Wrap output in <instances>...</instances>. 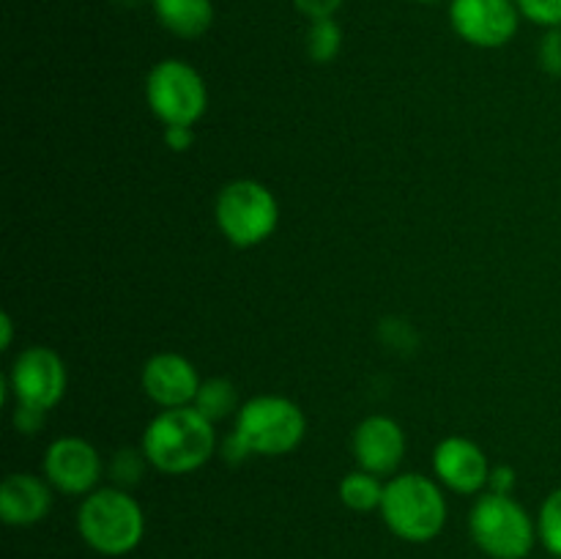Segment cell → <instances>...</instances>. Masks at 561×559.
Listing matches in <instances>:
<instances>
[{
  "label": "cell",
  "mask_w": 561,
  "mask_h": 559,
  "mask_svg": "<svg viewBox=\"0 0 561 559\" xmlns=\"http://www.w3.org/2000/svg\"><path fill=\"white\" fill-rule=\"evenodd\" d=\"M140 449L146 453L148 464L162 475H192L217 455V425L206 420L195 406L162 409L142 431Z\"/></svg>",
  "instance_id": "6da1fadb"
},
{
  "label": "cell",
  "mask_w": 561,
  "mask_h": 559,
  "mask_svg": "<svg viewBox=\"0 0 561 559\" xmlns=\"http://www.w3.org/2000/svg\"><path fill=\"white\" fill-rule=\"evenodd\" d=\"M378 513L394 537L420 546V543L436 540L447 526V493L436 477L420 475V471H398L387 480Z\"/></svg>",
  "instance_id": "7a4b0ae2"
},
{
  "label": "cell",
  "mask_w": 561,
  "mask_h": 559,
  "mask_svg": "<svg viewBox=\"0 0 561 559\" xmlns=\"http://www.w3.org/2000/svg\"><path fill=\"white\" fill-rule=\"evenodd\" d=\"M77 532L91 551L102 557H126L146 537V513L131 491L104 486L82 497L77 507Z\"/></svg>",
  "instance_id": "3957f363"
},
{
  "label": "cell",
  "mask_w": 561,
  "mask_h": 559,
  "mask_svg": "<svg viewBox=\"0 0 561 559\" xmlns=\"http://www.w3.org/2000/svg\"><path fill=\"white\" fill-rule=\"evenodd\" d=\"M469 535L491 559H526L540 543L537 518L513 493L485 491L469 510Z\"/></svg>",
  "instance_id": "277c9868"
},
{
  "label": "cell",
  "mask_w": 561,
  "mask_h": 559,
  "mask_svg": "<svg viewBox=\"0 0 561 559\" xmlns=\"http://www.w3.org/2000/svg\"><path fill=\"white\" fill-rule=\"evenodd\" d=\"M233 433L252 455L279 458L301 447L307 436V414L285 395H255L244 400L233 417Z\"/></svg>",
  "instance_id": "5b68a950"
},
{
  "label": "cell",
  "mask_w": 561,
  "mask_h": 559,
  "mask_svg": "<svg viewBox=\"0 0 561 559\" xmlns=\"http://www.w3.org/2000/svg\"><path fill=\"white\" fill-rule=\"evenodd\" d=\"M214 219L230 244L250 250L274 236L279 225V201L263 181L236 179L219 190Z\"/></svg>",
  "instance_id": "8992f818"
},
{
  "label": "cell",
  "mask_w": 561,
  "mask_h": 559,
  "mask_svg": "<svg viewBox=\"0 0 561 559\" xmlns=\"http://www.w3.org/2000/svg\"><path fill=\"white\" fill-rule=\"evenodd\" d=\"M146 104L164 126H195L208 110L201 71L181 58H164L146 77Z\"/></svg>",
  "instance_id": "52a82bcc"
},
{
  "label": "cell",
  "mask_w": 561,
  "mask_h": 559,
  "mask_svg": "<svg viewBox=\"0 0 561 559\" xmlns=\"http://www.w3.org/2000/svg\"><path fill=\"white\" fill-rule=\"evenodd\" d=\"M3 400L14 398V406H33L49 411L64 400L69 370L64 356L49 345H27L11 362L5 373Z\"/></svg>",
  "instance_id": "ba28073f"
},
{
  "label": "cell",
  "mask_w": 561,
  "mask_h": 559,
  "mask_svg": "<svg viewBox=\"0 0 561 559\" xmlns=\"http://www.w3.org/2000/svg\"><path fill=\"white\" fill-rule=\"evenodd\" d=\"M520 20L515 0H449V25L471 47H504L515 38Z\"/></svg>",
  "instance_id": "9c48e42d"
},
{
  "label": "cell",
  "mask_w": 561,
  "mask_h": 559,
  "mask_svg": "<svg viewBox=\"0 0 561 559\" xmlns=\"http://www.w3.org/2000/svg\"><path fill=\"white\" fill-rule=\"evenodd\" d=\"M42 475L58 493L88 497L102 482L104 460L88 438L58 436L55 442H49L47 453H44Z\"/></svg>",
  "instance_id": "30bf717a"
},
{
  "label": "cell",
  "mask_w": 561,
  "mask_h": 559,
  "mask_svg": "<svg viewBox=\"0 0 561 559\" xmlns=\"http://www.w3.org/2000/svg\"><path fill=\"white\" fill-rule=\"evenodd\" d=\"M491 469L485 449L466 436H447L433 449V477L460 497L485 493Z\"/></svg>",
  "instance_id": "8fae6325"
},
{
  "label": "cell",
  "mask_w": 561,
  "mask_h": 559,
  "mask_svg": "<svg viewBox=\"0 0 561 559\" xmlns=\"http://www.w3.org/2000/svg\"><path fill=\"white\" fill-rule=\"evenodd\" d=\"M405 431L387 414H370L356 425L351 436V453L356 466L376 477H394L405 460Z\"/></svg>",
  "instance_id": "7c38bea8"
},
{
  "label": "cell",
  "mask_w": 561,
  "mask_h": 559,
  "mask_svg": "<svg viewBox=\"0 0 561 559\" xmlns=\"http://www.w3.org/2000/svg\"><path fill=\"white\" fill-rule=\"evenodd\" d=\"M140 384L146 398L159 409H181V406L195 403L203 378L184 354L162 351L142 365Z\"/></svg>",
  "instance_id": "4fadbf2b"
},
{
  "label": "cell",
  "mask_w": 561,
  "mask_h": 559,
  "mask_svg": "<svg viewBox=\"0 0 561 559\" xmlns=\"http://www.w3.org/2000/svg\"><path fill=\"white\" fill-rule=\"evenodd\" d=\"M53 493L44 475L11 471L0 482V518L9 526H36L53 510Z\"/></svg>",
  "instance_id": "5bb4252c"
},
{
  "label": "cell",
  "mask_w": 561,
  "mask_h": 559,
  "mask_svg": "<svg viewBox=\"0 0 561 559\" xmlns=\"http://www.w3.org/2000/svg\"><path fill=\"white\" fill-rule=\"evenodd\" d=\"M159 25L175 38H201L214 25V0H151Z\"/></svg>",
  "instance_id": "9a60e30c"
},
{
  "label": "cell",
  "mask_w": 561,
  "mask_h": 559,
  "mask_svg": "<svg viewBox=\"0 0 561 559\" xmlns=\"http://www.w3.org/2000/svg\"><path fill=\"white\" fill-rule=\"evenodd\" d=\"M192 406H195L206 420H211L214 425H217V422L230 420V417L239 414V389H236V384L230 381V378H203L201 389H197V398Z\"/></svg>",
  "instance_id": "2e32d148"
},
{
  "label": "cell",
  "mask_w": 561,
  "mask_h": 559,
  "mask_svg": "<svg viewBox=\"0 0 561 559\" xmlns=\"http://www.w3.org/2000/svg\"><path fill=\"white\" fill-rule=\"evenodd\" d=\"M383 488H387V482L381 477L370 475L365 469H354L340 480L337 493L340 502L354 510V513H373V510H381Z\"/></svg>",
  "instance_id": "e0dca14e"
},
{
  "label": "cell",
  "mask_w": 561,
  "mask_h": 559,
  "mask_svg": "<svg viewBox=\"0 0 561 559\" xmlns=\"http://www.w3.org/2000/svg\"><path fill=\"white\" fill-rule=\"evenodd\" d=\"M307 55L316 64H332L343 49V31H340L337 20L327 16V20H312L310 31H307Z\"/></svg>",
  "instance_id": "ac0fdd59"
},
{
  "label": "cell",
  "mask_w": 561,
  "mask_h": 559,
  "mask_svg": "<svg viewBox=\"0 0 561 559\" xmlns=\"http://www.w3.org/2000/svg\"><path fill=\"white\" fill-rule=\"evenodd\" d=\"M537 535L553 559L561 557V486L546 497L537 513Z\"/></svg>",
  "instance_id": "d6986e66"
},
{
  "label": "cell",
  "mask_w": 561,
  "mask_h": 559,
  "mask_svg": "<svg viewBox=\"0 0 561 559\" xmlns=\"http://www.w3.org/2000/svg\"><path fill=\"white\" fill-rule=\"evenodd\" d=\"M148 466L151 464H148V458L142 449L121 447L118 453L110 458L107 471H110V480H113V486L126 488V491H129V488H135L137 482L142 480V475H146Z\"/></svg>",
  "instance_id": "ffe728a7"
},
{
  "label": "cell",
  "mask_w": 561,
  "mask_h": 559,
  "mask_svg": "<svg viewBox=\"0 0 561 559\" xmlns=\"http://www.w3.org/2000/svg\"><path fill=\"white\" fill-rule=\"evenodd\" d=\"M524 20L540 27H561V0H515Z\"/></svg>",
  "instance_id": "44dd1931"
},
{
  "label": "cell",
  "mask_w": 561,
  "mask_h": 559,
  "mask_svg": "<svg viewBox=\"0 0 561 559\" xmlns=\"http://www.w3.org/2000/svg\"><path fill=\"white\" fill-rule=\"evenodd\" d=\"M540 69L551 77H561V27H548L537 44Z\"/></svg>",
  "instance_id": "7402d4cb"
},
{
  "label": "cell",
  "mask_w": 561,
  "mask_h": 559,
  "mask_svg": "<svg viewBox=\"0 0 561 559\" xmlns=\"http://www.w3.org/2000/svg\"><path fill=\"white\" fill-rule=\"evenodd\" d=\"M11 422H14L16 431L25 433V436H36L44 427V422H47V411L33 409V406H14Z\"/></svg>",
  "instance_id": "603a6c76"
},
{
  "label": "cell",
  "mask_w": 561,
  "mask_h": 559,
  "mask_svg": "<svg viewBox=\"0 0 561 559\" xmlns=\"http://www.w3.org/2000/svg\"><path fill=\"white\" fill-rule=\"evenodd\" d=\"M345 0H294V5L299 9V14H305L307 20H327L340 11Z\"/></svg>",
  "instance_id": "cb8c5ba5"
},
{
  "label": "cell",
  "mask_w": 561,
  "mask_h": 559,
  "mask_svg": "<svg viewBox=\"0 0 561 559\" xmlns=\"http://www.w3.org/2000/svg\"><path fill=\"white\" fill-rule=\"evenodd\" d=\"M219 455H222L225 464H230V466H239V464H244V460L252 458V453L247 449V444L241 442L233 431H230L228 436L219 442Z\"/></svg>",
  "instance_id": "d4e9b609"
},
{
  "label": "cell",
  "mask_w": 561,
  "mask_h": 559,
  "mask_svg": "<svg viewBox=\"0 0 561 559\" xmlns=\"http://www.w3.org/2000/svg\"><path fill=\"white\" fill-rule=\"evenodd\" d=\"M195 142V126H164V146L175 153L190 151Z\"/></svg>",
  "instance_id": "484cf974"
},
{
  "label": "cell",
  "mask_w": 561,
  "mask_h": 559,
  "mask_svg": "<svg viewBox=\"0 0 561 559\" xmlns=\"http://www.w3.org/2000/svg\"><path fill=\"white\" fill-rule=\"evenodd\" d=\"M488 491L493 493H513L515 491V469L513 466H493Z\"/></svg>",
  "instance_id": "4316f807"
},
{
  "label": "cell",
  "mask_w": 561,
  "mask_h": 559,
  "mask_svg": "<svg viewBox=\"0 0 561 559\" xmlns=\"http://www.w3.org/2000/svg\"><path fill=\"white\" fill-rule=\"evenodd\" d=\"M0 332H3V338H0V349L9 351L11 343H14V321H11L9 312L0 316Z\"/></svg>",
  "instance_id": "83f0119b"
},
{
  "label": "cell",
  "mask_w": 561,
  "mask_h": 559,
  "mask_svg": "<svg viewBox=\"0 0 561 559\" xmlns=\"http://www.w3.org/2000/svg\"><path fill=\"white\" fill-rule=\"evenodd\" d=\"M416 3H442V0H416Z\"/></svg>",
  "instance_id": "f1b7e54d"
},
{
  "label": "cell",
  "mask_w": 561,
  "mask_h": 559,
  "mask_svg": "<svg viewBox=\"0 0 561 559\" xmlns=\"http://www.w3.org/2000/svg\"><path fill=\"white\" fill-rule=\"evenodd\" d=\"M557 559H561V557H557Z\"/></svg>",
  "instance_id": "f546056e"
}]
</instances>
